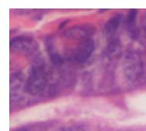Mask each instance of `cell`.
I'll return each mask as SVG.
<instances>
[{"instance_id": "6da1fadb", "label": "cell", "mask_w": 146, "mask_h": 131, "mask_svg": "<svg viewBox=\"0 0 146 131\" xmlns=\"http://www.w3.org/2000/svg\"><path fill=\"white\" fill-rule=\"evenodd\" d=\"M50 82L49 72L44 63L36 61L29 70L26 80L25 92L31 96H39L44 93Z\"/></svg>"}, {"instance_id": "7a4b0ae2", "label": "cell", "mask_w": 146, "mask_h": 131, "mask_svg": "<svg viewBox=\"0 0 146 131\" xmlns=\"http://www.w3.org/2000/svg\"><path fill=\"white\" fill-rule=\"evenodd\" d=\"M145 70V63L141 54L136 51H127L123 61V71L126 80L131 83H138L142 80Z\"/></svg>"}, {"instance_id": "ba28073f", "label": "cell", "mask_w": 146, "mask_h": 131, "mask_svg": "<svg viewBox=\"0 0 146 131\" xmlns=\"http://www.w3.org/2000/svg\"><path fill=\"white\" fill-rule=\"evenodd\" d=\"M121 43L118 38L115 37L109 40L106 49V57L110 62L116 61L121 55Z\"/></svg>"}, {"instance_id": "5b68a950", "label": "cell", "mask_w": 146, "mask_h": 131, "mask_svg": "<svg viewBox=\"0 0 146 131\" xmlns=\"http://www.w3.org/2000/svg\"><path fill=\"white\" fill-rule=\"evenodd\" d=\"M95 31L94 27L90 25H79L70 28L65 32V36L71 39H86L93 35Z\"/></svg>"}, {"instance_id": "9c48e42d", "label": "cell", "mask_w": 146, "mask_h": 131, "mask_svg": "<svg viewBox=\"0 0 146 131\" xmlns=\"http://www.w3.org/2000/svg\"><path fill=\"white\" fill-rule=\"evenodd\" d=\"M137 16H138V11L136 9H131L128 12L125 20L126 30L133 38L137 36V29H136Z\"/></svg>"}, {"instance_id": "8fae6325", "label": "cell", "mask_w": 146, "mask_h": 131, "mask_svg": "<svg viewBox=\"0 0 146 131\" xmlns=\"http://www.w3.org/2000/svg\"><path fill=\"white\" fill-rule=\"evenodd\" d=\"M145 34H146V21L145 22Z\"/></svg>"}, {"instance_id": "30bf717a", "label": "cell", "mask_w": 146, "mask_h": 131, "mask_svg": "<svg viewBox=\"0 0 146 131\" xmlns=\"http://www.w3.org/2000/svg\"><path fill=\"white\" fill-rule=\"evenodd\" d=\"M58 131H66V130H65L64 128H63V129H60V130H59Z\"/></svg>"}, {"instance_id": "277c9868", "label": "cell", "mask_w": 146, "mask_h": 131, "mask_svg": "<svg viewBox=\"0 0 146 131\" xmlns=\"http://www.w3.org/2000/svg\"><path fill=\"white\" fill-rule=\"evenodd\" d=\"M94 47V42L91 38L81 40L70 54V58L74 63H84L91 56Z\"/></svg>"}, {"instance_id": "3957f363", "label": "cell", "mask_w": 146, "mask_h": 131, "mask_svg": "<svg viewBox=\"0 0 146 131\" xmlns=\"http://www.w3.org/2000/svg\"><path fill=\"white\" fill-rule=\"evenodd\" d=\"M9 46L11 50L27 56H35L39 49V45L35 39L24 36L13 38L10 41Z\"/></svg>"}, {"instance_id": "8992f818", "label": "cell", "mask_w": 146, "mask_h": 131, "mask_svg": "<svg viewBox=\"0 0 146 131\" xmlns=\"http://www.w3.org/2000/svg\"><path fill=\"white\" fill-rule=\"evenodd\" d=\"M26 80L22 72H16L10 76L11 102L19 98L23 90H25Z\"/></svg>"}, {"instance_id": "52a82bcc", "label": "cell", "mask_w": 146, "mask_h": 131, "mask_svg": "<svg viewBox=\"0 0 146 131\" xmlns=\"http://www.w3.org/2000/svg\"><path fill=\"white\" fill-rule=\"evenodd\" d=\"M123 21L122 14H116L107 22L104 27V34L109 40L114 39L116 36L117 31L119 30Z\"/></svg>"}]
</instances>
